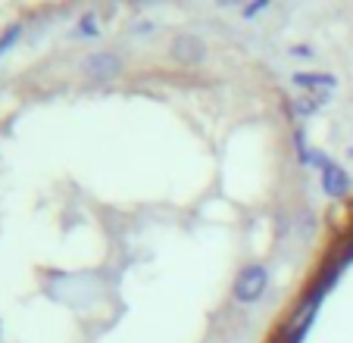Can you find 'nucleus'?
<instances>
[{
    "mask_svg": "<svg viewBox=\"0 0 353 343\" xmlns=\"http://www.w3.org/2000/svg\"><path fill=\"white\" fill-rule=\"evenodd\" d=\"M322 100H325V97H310V100H297V103H294V110H297L300 116H310V112H316V110H319V103H322Z\"/></svg>",
    "mask_w": 353,
    "mask_h": 343,
    "instance_id": "8",
    "label": "nucleus"
},
{
    "mask_svg": "<svg viewBox=\"0 0 353 343\" xmlns=\"http://www.w3.org/2000/svg\"><path fill=\"white\" fill-rule=\"evenodd\" d=\"M291 81L297 87H303V91H313L316 97H328V91L338 85V79L328 72H294Z\"/></svg>",
    "mask_w": 353,
    "mask_h": 343,
    "instance_id": "5",
    "label": "nucleus"
},
{
    "mask_svg": "<svg viewBox=\"0 0 353 343\" xmlns=\"http://www.w3.org/2000/svg\"><path fill=\"white\" fill-rule=\"evenodd\" d=\"M75 34H79V38H97V34H100L97 16H94V13H85V16H81L79 25H75Z\"/></svg>",
    "mask_w": 353,
    "mask_h": 343,
    "instance_id": "7",
    "label": "nucleus"
},
{
    "mask_svg": "<svg viewBox=\"0 0 353 343\" xmlns=\"http://www.w3.org/2000/svg\"><path fill=\"white\" fill-rule=\"evenodd\" d=\"M269 3H272V0H250V3L241 10V16H244V19H254L256 13H263V10L269 7Z\"/></svg>",
    "mask_w": 353,
    "mask_h": 343,
    "instance_id": "9",
    "label": "nucleus"
},
{
    "mask_svg": "<svg viewBox=\"0 0 353 343\" xmlns=\"http://www.w3.org/2000/svg\"><path fill=\"white\" fill-rule=\"evenodd\" d=\"M22 32H26V28H22L19 22H13V25H7V28H3V32H0V56H3V53H7V50H13V47L19 44Z\"/></svg>",
    "mask_w": 353,
    "mask_h": 343,
    "instance_id": "6",
    "label": "nucleus"
},
{
    "mask_svg": "<svg viewBox=\"0 0 353 343\" xmlns=\"http://www.w3.org/2000/svg\"><path fill=\"white\" fill-rule=\"evenodd\" d=\"M269 287V269L260 262H250L244 265V269L238 271V278H234V287H232V297L238 300V303L244 306H254L263 300V293H266Z\"/></svg>",
    "mask_w": 353,
    "mask_h": 343,
    "instance_id": "1",
    "label": "nucleus"
},
{
    "mask_svg": "<svg viewBox=\"0 0 353 343\" xmlns=\"http://www.w3.org/2000/svg\"><path fill=\"white\" fill-rule=\"evenodd\" d=\"M350 187H353L350 175H347L338 163H328L325 169H322V191L332 200H344L347 194H350Z\"/></svg>",
    "mask_w": 353,
    "mask_h": 343,
    "instance_id": "4",
    "label": "nucleus"
},
{
    "mask_svg": "<svg viewBox=\"0 0 353 343\" xmlns=\"http://www.w3.org/2000/svg\"><path fill=\"white\" fill-rule=\"evenodd\" d=\"M81 69H85V75L94 79V81H110L122 72V60L116 56V53L103 50V53H91V56H85Z\"/></svg>",
    "mask_w": 353,
    "mask_h": 343,
    "instance_id": "3",
    "label": "nucleus"
},
{
    "mask_svg": "<svg viewBox=\"0 0 353 343\" xmlns=\"http://www.w3.org/2000/svg\"><path fill=\"white\" fill-rule=\"evenodd\" d=\"M291 53H294V56H313V50H310V47H303V44L291 47Z\"/></svg>",
    "mask_w": 353,
    "mask_h": 343,
    "instance_id": "10",
    "label": "nucleus"
},
{
    "mask_svg": "<svg viewBox=\"0 0 353 343\" xmlns=\"http://www.w3.org/2000/svg\"><path fill=\"white\" fill-rule=\"evenodd\" d=\"M169 53H172V60L181 63V66H200V63L207 60V44L197 34H175Z\"/></svg>",
    "mask_w": 353,
    "mask_h": 343,
    "instance_id": "2",
    "label": "nucleus"
}]
</instances>
